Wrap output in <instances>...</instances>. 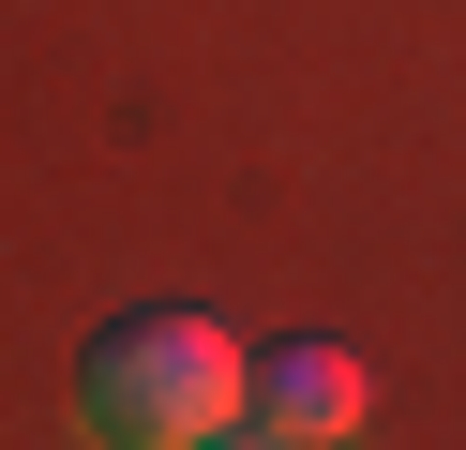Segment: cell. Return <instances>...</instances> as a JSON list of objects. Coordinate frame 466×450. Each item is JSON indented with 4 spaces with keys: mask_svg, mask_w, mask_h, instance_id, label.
Instances as JSON below:
<instances>
[{
    "mask_svg": "<svg viewBox=\"0 0 466 450\" xmlns=\"http://www.w3.org/2000/svg\"><path fill=\"white\" fill-rule=\"evenodd\" d=\"M241 375L256 360L226 345L211 315H121L91 345V435H121V450H196V435H241Z\"/></svg>",
    "mask_w": 466,
    "mask_h": 450,
    "instance_id": "cell-1",
    "label": "cell"
},
{
    "mask_svg": "<svg viewBox=\"0 0 466 450\" xmlns=\"http://www.w3.org/2000/svg\"><path fill=\"white\" fill-rule=\"evenodd\" d=\"M361 405H376V375L331 345V330H301V345H271L241 375V435H271V450H331V435H361Z\"/></svg>",
    "mask_w": 466,
    "mask_h": 450,
    "instance_id": "cell-2",
    "label": "cell"
}]
</instances>
